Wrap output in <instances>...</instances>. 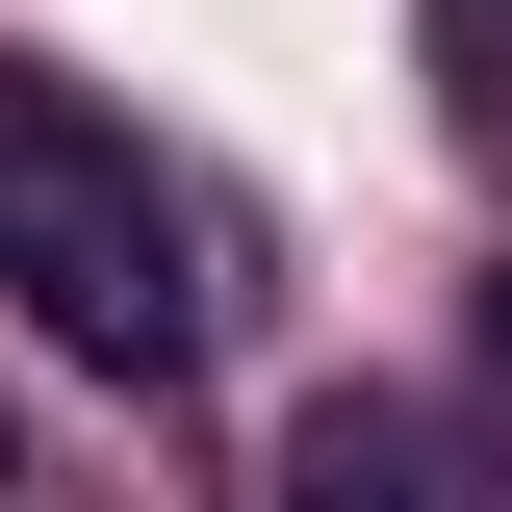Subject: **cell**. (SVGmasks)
I'll return each mask as SVG.
<instances>
[{
  "label": "cell",
  "instance_id": "4",
  "mask_svg": "<svg viewBox=\"0 0 512 512\" xmlns=\"http://www.w3.org/2000/svg\"><path fill=\"white\" fill-rule=\"evenodd\" d=\"M0 487H26V436H0Z\"/></svg>",
  "mask_w": 512,
  "mask_h": 512
},
{
  "label": "cell",
  "instance_id": "1",
  "mask_svg": "<svg viewBox=\"0 0 512 512\" xmlns=\"http://www.w3.org/2000/svg\"><path fill=\"white\" fill-rule=\"evenodd\" d=\"M0 308L77 333V359H128V384L205 359V231H180V180H154L77 77H26V52H0Z\"/></svg>",
  "mask_w": 512,
  "mask_h": 512
},
{
  "label": "cell",
  "instance_id": "2",
  "mask_svg": "<svg viewBox=\"0 0 512 512\" xmlns=\"http://www.w3.org/2000/svg\"><path fill=\"white\" fill-rule=\"evenodd\" d=\"M282 512H512V487L436 410H308V436H282Z\"/></svg>",
  "mask_w": 512,
  "mask_h": 512
},
{
  "label": "cell",
  "instance_id": "3",
  "mask_svg": "<svg viewBox=\"0 0 512 512\" xmlns=\"http://www.w3.org/2000/svg\"><path fill=\"white\" fill-rule=\"evenodd\" d=\"M436 103H461V128H512V0H436Z\"/></svg>",
  "mask_w": 512,
  "mask_h": 512
}]
</instances>
